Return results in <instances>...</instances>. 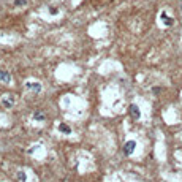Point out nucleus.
<instances>
[{"label": "nucleus", "instance_id": "1", "mask_svg": "<svg viewBox=\"0 0 182 182\" xmlns=\"http://www.w3.org/2000/svg\"><path fill=\"white\" fill-rule=\"evenodd\" d=\"M135 147H136V143H135V141H127L125 146H124V154L130 155V154L135 151Z\"/></svg>", "mask_w": 182, "mask_h": 182}, {"label": "nucleus", "instance_id": "2", "mask_svg": "<svg viewBox=\"0 0 182 182\" xmlns=\"http://www.w3.org/2000/svg\"><path fill=\"white\" fill-rule=\"evenodd\" d=\"M130 114H131L133 119H139L141 112H139V108L136 106V104H131V106H130Z\"/></svg>", "mask_w": 182, "mask_h": 182}, {"label": "nucleus", "instance_id": "3", "mask_svg": "<svg viewBox=\"0 0 182 182\" xmlns=\"http://www.w3.org/2000/svg\"><path fill=\"white\" fill-rule=\"evenodd\" d=\"M0 81H3V83H10V81H11L10 73H7V71H0Z\"/></svg>", "mask_w": 182, "mask_h": 182}, {"label": "nucleus", "instance_id": "4", "mask_svg": "<svg viewBox=\"0 0 182 182\" xmlns=\"http://www.w3.org/2000/svg\"><path fill=\"white\" fill-rule=\"evenodd\" d=\"M59 130L63 131L65 135H70V133H71V128H70L68 125H65V124H60V125H59Z\"/></svg>", "mask_w": 182, "mask_h": 182}, {"label": "nucleus", "instance_id": "5", "mask_svg": "<svg viewBox=\"0 0 182 182\" xmlns=\"http://www.w3.org/2000/svg\"><path fill=\"white\" fill-rule=\"evenodd\" d=\"M33 119L40 120V122H43V120H44V114H43V112H40V111H36L35 114H33Z\"/></svg>", "mask_w": 182, "mask_h": 182}, {"label": "nucleus", "instance_id": "6", "mask_svg": "<svg viewBox=\"0 0 182 182\" xmlns=\"http://www.w3.org/2000/svg\"><path fill=\"white\" fill-rule=\"evenodd\" d=\"M162 19H163V22H165L166 25H171L173 24V21H171V17H168L165 13H162Z\"/></svg>", "mask_w": 182, "mask_h": 182}, {"label": "nucleus", "instance_id": "7", "mask_svg": "<svg viewBox=\"0 0 182 182\" xmlns=\"http://www.w3.org/2000/svg\"><path fill=\"white\" fill-rule=\"evenodd\" d=\"M15 5L16 7H24V5H27V0H15Z\"/></svg>", "mask_w": 182, "mask_h": 182}, {"label": "nucleus", "instance_id": "8", "mask_svg": "<svg viewBox=\"0 0 182 182\" xmlns=\"http://www.w3.org/2000/svg\"><path fill=\"white\" fill-rule=\"evenodd\" d=\"M17 179H22V181H24V179H25V174H24V173H19V174H17Z\"/></svg>", "mask_w": 182, "mask_h": 182}]
</instances>
